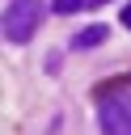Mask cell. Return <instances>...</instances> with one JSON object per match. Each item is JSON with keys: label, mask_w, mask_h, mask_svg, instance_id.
<instances>
[{"label": "cell", "mask_w": 131, "mask_h": 135, "mask_svg": "<svg viewBox=\"0 0 131 135\" xmlns=\"http://www.w3.org/2000/svg\"><path fill=\"white\" fill-rule=\"evenodd\" d=\"M123 25H127V30H131V4H127V8H123Z\"/></svg>", "instance_id": "cell-5"}, {"label": "cell", "mask_w": 131, "mask_h": 135, "mask_svg": "<svg viewBox=\"0 0 131 135\" xmlns=\"http://www.w3.org/2000/svg\"><path fill=\"white\" fill-rule=\"evenodd\" d=\"M38 34V0H8L4 8V38L8 42H30Z\"/></svg>", "instance_id": "cell-2"}, {"label": "cell", "mask_w": 131, "mask_h": 135, "mask_svg": "<svg viewBox=\"0 0 131 135\" xmlns=\"http://www.w3.org/2000/svg\"><path fill=\"white\" fill-rule=\"evenodd\" d=\"M106 38H110V30H106V25H85V30L76 34V46H101Z\"/></svg>", "instance_id": "cell-3"}, {"label": "cell", "mask_w": 131, "mask_h": 135, "mask_svg": "<svg viewBox=\"0 0 131 135\" xmlns=\"http://www.w3.org/2000/svg\"><path fill=\"white\" fill-rule=\"evenodd\" d=\"M97 122L106 135H131V76H118L97 93Z\"/></svg>", "instance_id": "cell-1"}, {"label": "cell", "mask_w": 131, "mask_h": 135, "mask_svg": "<svg viewBox=\"0 0 131 135\" xmlns=\"http://www.w3.org/2000/svg\"><path fill=\"white\" fill-rule=\"evenodd\" d=\"M85 4H89V0H55V4H51V8H55V13H63V17H68V13H80V8H85Z\"/></svg>", "instance_id": "cell-4"}, {"label": "cell", "mask_w": 131, "mask_h": 135, "mask_svg": "<svg viewBox=\"0 0 131 135\" xmlns=\"http://www.w3.org/2000/svg\"><path fill=\"white\" fill-rule=\"evenodd\" d=\"M89 4H106V0H89Z\"/></svg>", "instance_id": "cell-6"}]
</instances>
